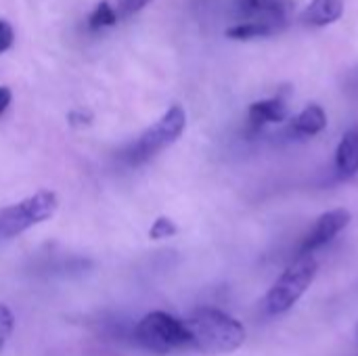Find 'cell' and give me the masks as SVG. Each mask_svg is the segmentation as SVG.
<instances>
[{
	"label": "cell",
	"instance_id": "6da1fadb",
	"mask_svg": "<svg viewBox=\"0 0 358 356\" xmlns=\"http://www.w3.org/2000/svg\"><path fill=\"white\" fill-rule=\"evenodd\" d=\"M185 325L189 329L191 348L203 355H229L245 342V327L241 321L220 308L201 306L185 319Z\"/></svg>",
	"mask_w": 358,
	"mask_h": 356
},
{
	"label": "cell",
	"instance_id": "7a4b0ae2",
	"mask_svg": "<svg viewBox=\"0 0 358 356\" xmlns=\"http://www.w3.org/2000/svg\"><path fill=\"white\" fill-rule=\"evenodd\" d=\"M187 128V111L180 105H172L153 126H149L136 141L120 151V159L126 166H143L164 149L174 145Z\"/></svg>",
	"mask_w": 358,
	"mask_h": 356
},
{
	"label": "cell",
	"instance_id": "3957f363",
	"mask_svg": "<svg viewBox=\"0 0 358 356\" xmlns=\"http://www.w3.org/2000/svg\"><path fill=\"white\" fill-rule=\"evenodd\" d=\"M317 273L319 262L315 260V256H296V260L279 275V279L264 296V311L268 315H283L292 311L308 292V287L317 279Z\"/></svg>",
	"mask_w": 358,
	"mask_h": 356
},
{
	"label": "cell",
	"instance_id": "277c9868",
	"mask_svg": "<svg viewBox=\"0 0 358 356\" xmlns=\"http://www.w3.org/2000/svg\"><path fill=\"white\" fill-rule=\"evenodd\" d=\"M134 340L145 350L155 355H168L172 350L191 348V338L185 321L164 311L145 315L134 329Z\"/></svg>",
	"mask_w": 358,
	"mask_h": 356
},
{
	"label": "cell",
	"instance_id": "5b68a950",
	"mask_svg": "<svg viewBox=\"0 0 358 356\" xmlns=\"http://www.w3.org/2000/svg\"><path fill=\"white\" fill-rule=\"evenodd\" d=\"M59 199L52 191H38L15 206L0 210V241L13 239L27 229L42 225L55 216Z\"/></svg>",
	"mask_w": 358,
	"mask_h": 356
},
{
	"label": "cell",
	"instance_id": "8992f818",
	"mask_svg": "<svg viewBox=\"0 0 358 356\" xmlns=\"http://www.w3.org/2000/svg\"><path fill=\"white\" fill-rule=\"evenodd\" d=\"M350 220H352V214L346 208H336V210L321 214L317 222L313 225V229L304 235L298 248V256H313L317 250L334 241L350 225Z\"/></svg>",
	"mask_w": 358,
	"mask_h": 356
},
{
	"label": "cell",
	"instance_id": "52a82bcc",
	"mask_svg": "<svg viewBox=\"0 0 358 356\" xmlns=\"http://www.w3.org/2000/svg\"><path fill=\"white\" fill-rule=\"evenodd\" d=\"M289 115V107L285 97L277 94L271 99H262L250 105L248 109V124L252 130H260L268 124H281Z\"/></svg>",
	"mask_w": 358,
	"mask_h": 356
},
{
	"label": "cell",
	"instance_id": "ba28073f",
	"mask_svg": "<svg viewBox=\"0 0 358 356\" xmlns=\"http://www.w3.org/2000/svg\"><path fill=\"white\" fill-rule=\"evenodd\" d=\"M344 15V0H310L302 10L300 21L308 27H327Z\"/></svg>",
	"mask_w": 358,
	"mask_h": 356
},
{
	"label": "cell",
	"instance_id": "9c48e42d",
	"mask_svg": "<svg viewBox=\"0 0 358 356\" xmlns=\"http://www.w3.org/2000/svg\"><path fill=\"white\" fill-rule=\"evenodd\" d=\"M241 13L248 21H273L285 25V15L289 8L287 0H241Z\"/></svg>",
	"mask_w": 358,
	"mask_h": 356
},
{
	"label": "cell",
	"instance_id": "30bf717a",
	"mask_svg": "<svg viewBox=\"0 0 358 356\" xmlns=\"http://www.w3.org/2000/svg\"><path fill=\"white\" fill-rule=\"evenodd\" d=\"M327 128V113L321 105L313 103V105H306L292 122L289 130L292 134L296 136H302V138H308V136H317L321 134L323 130Z\"/></svg>",
	"mask_w": 358,
	"mask_h": 356
},
{
	"label": "cell",
	"instance_id": "8fae6325",
	"mask_svg": "<svg viewBox=\"0 0 358 356\" xmlns=\"http://www.w3.org/2000/svg\"><path fill=\"white\" fill-rule=\"evenodd\" d=\"M336 170L348 178L358 172V130H348L336 149Z\"/></svg>",
	"mask_w": 358,
	"mask_h": 356
},
{
	"label": "cell",
	"instance_id": "7c38bea8",
	"mask_svg": "<svg viewBox=\"0 0 358 356\" xmlns=\"http://www.w3.org/2000/svg\"><path fill=\"white\" fill-rule=\"evenodd\" d=\"M283 23L273 21H243L227 29V38L231 40H254V38H266L275 36L283 29Z\"/></svg>",
	"mask_w": 358,
	"mask_h": 356
},
{
	"label": "cell",
	"instance_id": "4fadbf2b",
	"mask_svg": "<svg viewBox=\"0 0 358 356\" xmlns=\"http://www.w3.org/2000/svg\"><path fill=\"white\" fill-rule=\"evenodd\" d=\"M117 23V13H115V6H111L107 0L99 2L94 6V10L90 13L88 17V25L90 29H101V27H111Z\"/></svg>",
	"mask_w": 358,
	"mask_h": 356
},
{
	"label": "cell",
	"instance_id": "5bb4252c",
	"mask_svg": "<svg viewBox=\"0 0 358 356\" xmlns=\"http://www.w3.org/2000/svg\"><path fill=\"white\" fill-rule=\"evenodd\" d=\"M178 233V227L168 218V216H159L153 225H151V229H149V237L153 239V241H157V239H170V237H174Z\"/></svg>",
	"mask_w": 358,
	"mask_h": 356
},
{
	"label": "cell",
	"instance_id": "9a60e30c",
	"mask_svg": "<svg viewBox=\"0 0 358 356\" xmlns=\"http://www.w3.org/2000/svg\"><path fill=\"white\" fill-rule=\"evenodd\" d=\"M13 329H15V317L6 304H0V350L6 346Z\"/></svg>",
	"mask_w": 358,
	"mask_h": 356
},
{
	"label": "cell",
	"instance_id": "2e32d148",
	"mask_svg": "<svg viewBox=\"0 0 358 356\" xmlns=\"http://www.w3.org/2000/svg\"><path fill=\"white\" fill-rule=\"evenodd\" d=\"M151 0H117V6H115V13H117V19L122 17H130L134 13H138L141 8H145Z\"/></svg>",
	"mask_w": 358,
	"mask_h": 356
},
{
	"label": "cell",
	"instance_id": "e0dca14e",
	"mask_svg": "<svg viewBox=\"0 0 358 356\" xmlns=\"http://www.w3.org/2000/svg\"><path fill=\"white\" fill-rule=\"evenodd\" d=\"M15 42V31H13V25L6 21V19H0V55L6 52Z\"/></svg>",
	"mask_w": 358,
	"mask_h": 356
},
{
	"label": "cell",
	"instance_id": "ac0fdd59",
	"mask_svg": "<svg viewBox=\"0 0 358 356\" xmlns=\"http://www.w3.org/2000/svg\"><path fill=\"white\" fill-rule=\"evenodd\" d=\"M67 120H69L71 126H88L92 122V115L90 113H84V111H71Z\"/></svg>",
	"mask_w": 358,
	"mask_h": 356
},
{
	"label": "cell",
	"instance_id": "d6986e66",
	"mask_svg": "<svg viewBox=\"0 0 358 356\" xmlns=\"http://www.w3.org/2000/svg\"><path fill=\"white\" fill-rule=\"evenodd\" d=\"M10 101H13V92H10V88H8V86H0V115L8 109Z\"/></svg>",
	"mask_w": 358,
	"mask_h": 356
},
{
	"label": "cell",
	"instance_id": "ffe728a7",
	"mask_svg": "<svg viewBox=\"0 0 358 356\" xmlns=\"http://www.w3.org/2000/svg\"><path fill=\"white\" fill-rule=\"evenodd\" d=\"M357 336H358V325H357Z\"/></svg>",
	"mask_w": 358,
	"mask_h": 356
}]
</instances>
